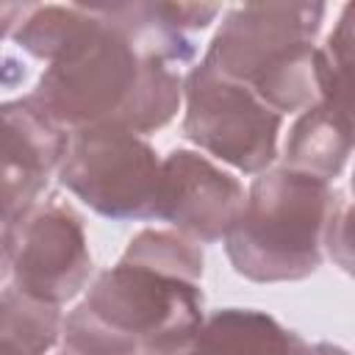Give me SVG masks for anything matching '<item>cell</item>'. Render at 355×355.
Returning <instances> with one entry per match:
<instances>
[{
    "mask_svg": "<svg viewBox=\"0 0 355 355\" xmlns=\"http://www.w3.org/2000/svg\"><path fill=\"white\" fill-rule=\"evenodd\" d=\"M338 191L330 183L275 166L258 172L244 208L227 230L233 269L255 283L302 280L322 266L324 227Z\"/></svg>",
    "mask_w": 355,
    "mask_h": 355,
    "instance_id": "3957f363",
    "label": "cell"
},
{
    "mask_svg": "<svg viewBox=\"0 0 355 355\" xmlns=\"http://www.w3.org/2000/svg\"><path fill=\"white\" fill-rule=\"evenodd\" d=\"M58 305L28 297L14 283L0 291V355H44L61 336Z\"/></svg>",
    "mask_w": 355,
    "mask_h": 355,
    "instance_id": "7c38bea8",
    "label": "cell"
},
{
    "mask_svg": "<svg viewBox=\"0 0 355 355\" xmlns=\"http://www.w3.org/2000/svg\"><path fill=\"white\" fill-rule=\"evenodd\" d=\"M31 103L61 130L122 128L136 136L164 128L183 100L178 67L147 47L108 6H72Z\"/></svg>",
    "mask_w": 355,
    "mask_h": 355,
    "instance_id": "6da1fadb",
    "label": "cell"
},
{
    "mask_svg": "<svg viewBox=\"0 0 355 355\" xmlns=\"http://www.w3.org/2000/svg\"><path fill=\"white\" fill-rule=\"evenodd\" d=\"M244 200L241 183L194 150H172L161 161L155 216L197 244L225 239Z\"/></svg>",
    "mask_w": 355,
    "mask_h": 355,
    "instance_id": "ba28073f",
    "label": "cell"
},
{
    "mask_svg": "<svg viewBox=\"0 0 355 355\" xmlns=\"http://www.w3.org/2000/svg\"><path fill=\"white\" fill-rule=\"evenodd\" d=\"M11 275L28 297L61 305L83 291L92 255L80 214L50 197L36 202L11 227Z\"/></svg>",
    "mask_w": 355,
    "mask_h": 355,
    "instance_id": "52a82bcc",
    "label": "cell"
},
{
    "mask_svg": "<svg viewBox=\"0 0 355 355\" xmlns=\"http://www.w3.org/2000/svg\"><path fill=\"white\" fill-rule=\"evenodd\" d=\"M31 8L33 6H28V3H0V39L14 33L19 28V22L31 14Z\"/></svg>",
    "mask_w": 355,
    "mask_h": 355,
    "instance_id": "ac0fdd59",
    "label": "cell"
},
{
    "mask_svg": "<svg viewBox=\"0 0 355 355\" xmlns=\"http://www.w3.org/2000/svg\"><path fill=\"white\" fill-rule=\"evenodd\" d=\"M291 355H349V352L341 349V347H336V344H324V341H319V344H308V341L300 338V344L294 347Z\"/></svg>",
    "mask_w": 355,
    "mask_h": 355,
    "instance_id": "d6986e66",
    "label": "cell"
},
{
    "mask_svg": "<svg viewBox=\"0 0 355 355\" xmlns=\"http://www.w3.org/2000/svg\"><path fill=\"white\" fill-rule=\"evenodd\" d=\"M58 355H141V349L119 333L108 330L83 305H78L61 322Z\"/></svg>",
    "mask_w": 355,
    "mask_h": 355,
    "instance_id": "9a60e30c",
    "label": "cell"
},
{
    "mask_svg": "<svg viewBox=\"0 0 355 355\" xmlns=\"http://www.w3.org/2000/svg\"><path fill=\"white\" fill-rule=\"evenodd\" d=\"M183 133L189 141L247 175L272 166L283 116L247 86L200 61L183 78Z\"/></svg>",
    "mask_w": 355,
    "mask_h": 355,
    "instance_id": "8992f818",
    "label": "cell"
},
{
    "mask_svg": "<svg viewBox=\"0 0 355 355\" xmlns=\"http://www.w3.org/2000/svg\"><path fill=\"white\" fill-rule=\"evenodd\" d=\"M119 261L153 269L158 275L180 277L189 283H200L202 266H205L200 244L186 239L178 230H141V233H136Z\"/></svg>",
    "mask_w": 355,
    "mask_h": 355,
    "instance_id": "4fadbf2b",
    "label": "cell"
},
{
    "mask_svg": "<svg viewBox=\"0 0 355 355\" xmlns=\"http://www.w3.org/2000/svg\"><path fill=\"white\" fill-rule=\"evenodd\" d=\"M324 252L349 272L352 266V239H349V200L338 191V200L330 211L327 227H324Z\"/></svg>",
    "mask_w": 355,
    "mask_h": 355,
    "instance_id": "2e32d148",
    "label": "cell"
},
{
    "mask_svg": "<svg viewBox=\"0 0 355 355\" xmlns=\"http://www.w3.org/2000/svg\"><path fill=\"white\" fill-rule=\"evenodd\" d=\"M61 183L108 219H153L161 158L150 141L122 128H83L67 136Z\"/></svg>",
    "mask_w": 355,
    "mask_h": 355,
    "instance_id": "5b68a950",
    "label": "cell"
},
{
    "mask_svg": "<svg viewBox=\"0 0 355 355\" xmlns=\"http://www.w3.org/2000/svg\"><path fill=\"white\" fill-rule=\"evenodd\" d=\"M352 6L344 8L336 31L322 47H316L313 72L319 103L336 108L344 116H352V92H349V67H352Z\"/></svg>",
    "mask_w": 355,
    "mask_h": 355,
    "instance_id": "5bb4252c",
    "label": "cell"
},
{
    "mask_svg": "<svg viewBox=\"0 0 355 355\" xmlns=\"http://www.w3.org/2000/svg\"><path fill=\"white\" fill-rule=\"evenodd\" d=\"M297 344L300 336L275 316L252 308H225L202 319L178 355H291Z\"/></svg>",
    "mask_w": 355,
    "mask_h": 355,
    "instance_id": "30bf717a",
    "label": "cell"
},
{
    "mask_svg": "<svg viewBox=\"0 0 355 355\" xmlns=\"http://www.w3.org/2000/svg\"><path fill=\"white\" fill-rule=\"evenodd\" d=\"M322 3H247L230 8L202 64L247 86L272 111L291 114L319 103L313 39Z\"/></svg>",
    "mask_w": 355,
    "mask_h": 355,
    "instance_id": "7a4b0ae2",
    "label": "cell"
},
{
    "mask_svg": "<svg viewBox=\"0 0 355 355\" xmlns=\"http://www.w3.org/2000/svg\"><path fill=\"white\" fill-rule=\"evenodd\" d=\"M349 153L352 116H344L324 103H313L300 114L286 139L283 166L330 183L347 166Z\"/></svg>",
    "mask_w": 355,
    "mask_h": 355,
    "instance_id": "8fae6325",
    "label": "cell"
},
{
    "mask_svg": "<svg viewBox=\"0 0 355 355\" xmlns=\"http://www.w3.org/2000/svg\"><path fill=\"white\" fill-rule=\"evenodd\" d=\"M11 272V233L8 225L0 222V280Z\"/></svg>",
    "mask_w": 355,
    "mask_h": 355,
    "instance_id": "ffe728a7",
    "label": "cell"
},
{
    "mask_svg": "<svg viewBox=\"0 0 355 355\" xmlns=\"http://www.w3.org/2000/svg\"><path fill=\"white\" fill-rule=\"evenodd\" d=\"M67 130L47 119L31 97L0 103V222L22 219L58 172Z\"/></svg>",
    "mask_w": 355,
    "mask_h": 355,
    "instance_id": "9c48e42d",
    "label": "cell"
},
{
    "mask_svg": "<svg viewBox=\"0 0 355 355\" xmlns=\"http://www.w3.org/2000/svg\"><path fill=\"white\" fill-rule=\"evenodd\" d=\"M80 305L141 355H178L205 319L200 283L125 261L100 272Z\"/></svg>",
    "mask_w": 355,
    "mask_h": 355,
    "instance_id": "277c9868",
    "label": "cell"
},
{
    "mask_svg": "<svg viewBox=\"0 0 355 355\" xmlns=\"http://www.w3.org/2000/svg\"><path fill=\"white\" fill-rule=\"evenodd\" d=\"M161 17L180 33L186 31H200L205 28L222 8L219 6H205V3H155Z\"/></svg>",
    "mask_w": 355,
    "mask_h": 355,
    "instance_id": "e0dca14e",
    "label": "cell"
}]
</instances>
